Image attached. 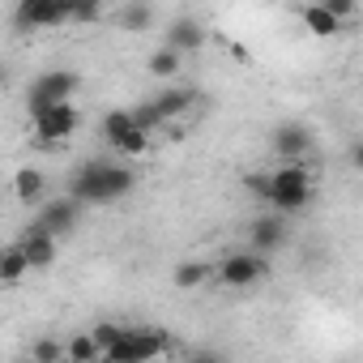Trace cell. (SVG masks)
I'll return each instance as SVG.
<instances>
[{"instance_id":"28","label":"cell","mask_w":363,"mask_h":363,"mask_svg":"<svg viewBox=\"0 0 363 363\" xmlns=\"http://www.w3.org/2000/svg\"><path fill=\"white\" fill-rule=\"evenodd\" d=\"M18 363H35V359H30V354H26V359H18Z\"/></svg>"},{"instance_id":"25","label":"cell","mask_w":363,"mask_h":363,"mask_svg":"<svg viewBox=\"0 0 363 363\" xmlns=\"http://www.w3.org/2000/svg\"><path fill=\"white\" fill-rule=\"evenodd\" d=\"M103 18V5H94V0H90V5H69V22H82V26H94Z\"/></svg>"},{"instance_id":"1","label":"cell","mask_w":363,"mask_h":363,"mask_svg":"<svg viewBox=\"0 0 363 363\" xmlns=\"http://www.w3.org/2000/svg\"><path fill=\"white\" fill-rule=\"evenodd\" d=\"M137 184V171H128L124 162H107V158H94V162H82L73 171V184H69V197L77 206H111L120 197H128Z\"/></svg>"},{"instance_id":"17","label":"cell","mask_w":363,"mask_h":363,"mask_svg":"<svg viewBox=\"0 0 363 363\" xmlns=\"http://www.w3.org/2000/svg\"><path fill=\"white\" fill-rule=\"evenodd\" d=\"M299 13H303V26H308V35H320V39H329V35H342V22H337V18H329L320 5H303Z\"/></svg>"},{"instance_id":"4","label":"cell","mask_w":363,"mask_h":363,"mask_svg":"<svg viewBox=\"0 0 363 363\" xmlns=\"http://www.w3.org/2000/svg\"><path fill=\"white\" fill-rule=\"evenodd\" d=\"M214 278H218L223 286H231V291H244V286H257V282L269 278V261L257 257V252H248V248H244V252H227V257L218 261Z\"/></svg>"},{"instance_id":"15","label":"cell","mask_w":363,"mask_h":363,"mask_svg":"<svg viewBox=\"0 0 363 363\" xmlns=\"http://www.w3.org/2000/svg\"><path fill=\"white\" fill-rule=\"evenodd\" d=\"M26 274H30V265H26V257H22L18 244L0 248V286H18Z\"/></svg>"},{"instance_id":"12","label":"cell","mask_w":363,"mask_h":363,"mask_svg":"<svg viewBox=\"0 0 363 363\" xmlns=\"http://www.w3.org/2000/svg\"><path fill=\"white\" fill-rule=\"evenodd\" d=\"M124 342H128L133 363H150V359H158L171 346V337L162 329H124Z\"/></svg>"},{"instance_id":"3","label":"cell","mask_w":363,"mask_h":363,"mask_svg":"<svg viewBox=\"0 0 363 363\" xmlns=\"http://www.w3.org/2000/svg\"><path fill=\"white\" fill-rule=\"evenodd\" d=\"M77 86H82V77H77L73 69H48L43 77H35V86H30V94H26V111L39 116L43 107L69 103V99L77 94Z\"/></svg>"},{"instance_id":"23","label":"cell","mask_w":363,"mask_h":363,"mask_svg":"<svg viewBox=\"0 0 363 363\" xmlns=\"http://www.w3.org/2000/svg\"><path fill=\"white\" fill-rule=\"evenodd\" d=\"M124 329H128V325H116V320H99V325L90 329V337H94V346L107 354V350H111V346L124 337Z\"/></svg>"},{"instance_id":"2","label":"cell","mask_w":363,"mask_h":363,"mask_svg":"<svg viewBox=\"0 0 363 363\" xmlns=\"http://www.w3.org/2000/svg\"><path fill=\"white\" fill-rule=\"evenodd\" d=\"M265 206H274L278 214H299V210L312 206V171H308V162H282L278 171H269Z\"/></svg>"},{"instance_id":"22","label":"cell","mask_w":363,"mask_h":363,"mask_svg":"<svg viewBox=\"0 0 363 363\" xmlns=\"http://www.w3.org/2000/svg\"><path fill=\"white\" fill-rule=\"evenodd\" d=\"M30 359H35V363H65V342H56V337H35V342H30Z\"/></svg>"},{"instance_id":"6","label":"cell","mask_w":363,"mask_h":363,"mask_svg":"<svg viewBox=\"0 0 363 363\" xmlns=\"http://www.w3.org/2000/svg\"><path fill=\"white\" fill-rule=\"evenodd\" d=\"M30 124H35V137H39L43 145H56V141H65V137L77 133L82 116H77L73 103H56V107H43L39 116H30Z\"/></svg>"},{"instance_id":"26","label":"cell","mask_w":363,"mask_h":363,"mask_svg":"<svg viewBox=\"0 0 363 363\" xmlns=\"http://www.w3.org/2000/svg\"><path fill=\"white\" fill-rule=\"evenodd\" d=\"M244 189H248L257 201H265V189H269V171H261V175H257V171H248V175H244Z\"/></svg>"},{"instance_id":"20","label":"cell","mask_w":363,"mask_h":363,"mask_svg":"<svg viewBox=\"0 0 363 363\" xmlns=\"http://www.w3.org/2000/svg\"><path fill=\"white\" fill-rule=\"evenodd\" d=\"M120 26H124V30H133V35H141V30H150V26H154V9H150V5H137V0H133V5H124V9H120Z\"/></svg>"},{"instance_id":"24","label":"cell","mask_w":363,"mask_h":363,"mask_svg":"<svg viewBox=\"0 0 363 363\" xmlns=\"http://www.w3.org/2000/svg\"><path fill=\"white\" fill-rule=\"evenodd\" d=\"M150 150V133H141V128H133L120 145H116V154H124V158H141Z\"/></svg>"},{"instance_id":"16","label":"cell","mask_w":363,"mask_h":363,"mask_svg":"<svg viewBox=\"0 0 363 363\" xmlns=\"http://www.w3.org/2000/svg\"><path fill=\"white\" fill-rule=\"evenodd\" d=\"M210 278H214V269H210L206 261H179L175 274H171V282H175L179 291H193V286H201V282H210Z\"/></svg>"},{"instance_id":"21","label":"cell","mask_w":363,"mask_h":363,"mask_svg":"<svg viewBox=\"0 0 363 363\" xmlns=\"http://www.w3.org/2000/svg\"><path fill=\"white\" fill-rule=\"evenodd\" d=\"M179 52H171V48H158V52H150V60H145V69L154 73V77H175L179 73Z\"/></svg>"},{"instance_id":"27","label":"cell","mask_w":363,"mask_h":363,"mask_svg":"<svg viewBox=\"0 0 363 363\" xmlns=\"http://www.w3.org/2000/svg\"><path fill=\"white\" fill-rule=\"evenodd\" d=\"M184 363H231V359H227V354H218V350L197 346V350H189V354H184Z\"/></svg>"},{"instance_id":"8","label":"cell","mask_w":363,"mask_h":363,"mask_svg":"<svg viewBox=\"0 0 363 363\" xmlns=\"http://www.w3.org/2000/svg\"><path fill=\"white\" fill-rule=\"evenodd\" d=\"M77 223H82V206L73 201V197H60V201H52V206H43V214H39V227L60 244L65 235H73L77 231Z\"/></svg>"},{"instance_id":"9","label":"cell","mask_w":363,"mask_h":363,"mask_svg":"<svg viewBox=\"0 0 363 363\" xmlns=\"http://www.w3.org/2000/svg\"><path fill=\"white\" fill-rule=\"evenodd\" d=\"M312 145H316V137L308 124H278L274 128V150L282 154V162H303L312 154Z\"/></svg>"},{"instance_id":"19","label":"cell","mask_w":363,"mask_h":363,"mask_svg":"<svg viewBox=\"0 0 363 363\" xmlns=\"http://www.w3.org/2000/svg\"><path fill=\"white\" fill-rule=\"evenodd\" d=\"M65 359H73V363H103V350L94 346L90 333H77V337L65 342Z\"/></svg>"},{"instance_id":"11","label":"cell","mask_w":363,"mask_h":363,"mask_svg":"<svg viewBox=\"0 0 363 363\" xmlns=\"http://www.w3.org/2000/svg\"><path fill=\"white\" fill-rule=\"evenodd\" d=\"M162 48H171V52H201L206 48V26L197 22V18H175L171 26H167V43Z\"/></svg>"},{"instance_id":"13","label":"cell","mask_w":363,"mask_h":363,"mask_svg":"<svg viewBox=\"0 0 363 363\" xmlns=\"http://www.w3.org/2000/svg\"><path fill=\"white\" fill-rule=\"evenodd\" d=\"M193 103H197V90H162V94L150 99V111L158 116V124H167L175 116H184Z\"/></svg>"},{"instance_id":"14","label":"cell","mask_w":363,"mask_h":363,"mask_svg":"<svg viewBox=\"0 0 363 363\" xmlns=\"http://www.w3.org/2000/svg\"><path fill=\"white\" fill-rule=\"evenodd\" d=\"M13 193H18V201H22V206L39 201V197L48 193V175H43L39 167H22V171L13 175Z\"/></svg>"},{"instance_id":"18","label":"cell","mask_w":363,"mask_h":363,"mask_svg":"<svg viewBox=\"0 0 363 363\" xmlns=\"http://www.w3.org/2000/svg\"><path fill=\"white\" fill-rule=\"evenodd\" d=\"M133 128H137V124H133V111H124V107H116V111H107V116H103V137H107V145H111V150H116Z\"/></svg>"},{"instance_id":"10","label":"cell","mask_w":363,"mask_h":363,"mask_svg":"<svg viewBox=\"0 0 363 363\" xmlns=\"http://www.w3.org/2000/svg\"><path fill=\"white\" fill-rule=\"evenodd\" d=\"M18 248H22V257H26V265L30 269H48L52 261H56V240L35 223V227H26L22 235H18Z\"/></svg>"},{"instance_id":"7","label":"cell","mask_w":363,"mask_h":363,"mask_svg":"<svg viewBox=\"0 0 363 363\" xmlns=\"http://www.w3.org/2000/svg\"><path fill=\"white\" fill-rule=\"evenodd\" d=\"M286 244V218L282 214H257L248 223V252L257 257H269Z\"/></svg>"},{"instance_id":"5","label":"cell","mask_w":363,"mask_h":363,"mask_svg":"<svg viewBox=\"0 0 363 363\" xmlns=\"http://www.w3.org/2000/svg\"><path fill=\"white\" fill-rule=\"evenodd\" d=\"M69 5L73 0H22L13 9V26L18 30H52L69 22Z\"/></svg>"}]
</instances>
